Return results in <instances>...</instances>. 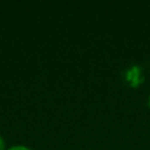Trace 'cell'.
Wrapping results in <instances>:
<instances>
[{
  "instance_id": "1",
  "label": "cell",
  "mask_w": 150,
  "mask_h": 150,
  "mask_svg": "<svg viewBox=\"0 0 150 150\" xmlns=\"http://www.w3.org/2000/svg\"><path fill=\"white\" fill-rule=\"evenodd\" d=\"M8 150H30V149H28L27 146H22V145H16V146H12L11 149H8Z\"/></svg>"
},
{
  "instance_id": "2",
  "label": "cell",
  "mask_w": 150,
  "mask_h": 150,
  "mask_svg": "<svg viewBox=\"0 0 150 150\" xmlns=\"http://www.w3.org/2000/svg\"><path fill=\"white\" fill-rule=\"evenodd\" d=\"M0 150H5V141L1 136H0Z\"/></svg>"
}]
</instances>
